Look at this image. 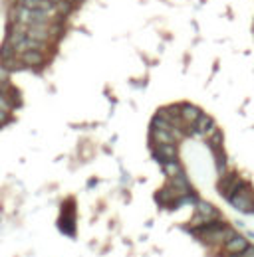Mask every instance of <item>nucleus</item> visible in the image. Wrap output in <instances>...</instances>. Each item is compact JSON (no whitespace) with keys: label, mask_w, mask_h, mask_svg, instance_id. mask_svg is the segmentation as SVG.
<instances>
[{"label":"nucleus","mask_w":254,"mask_h":257,"mask_svg":"<svg viewBox=\"0 0 254 257\" xmlns=\"http://www.w3.org/2000/svg\"><path fill=\"white\" fill-rule=\"evenodd\" d=\"M6 79H8V69L4 65H0V85L6 83Z\"/></svg>","instance_id":"ddd939ff"},{"label":"nucleus","mask_w":254,"mask_h":257,"mask_svg":"<svg viewBox=\"0 0 254 257\" xmlns=\"http://www.w3.org/2000/svg\"><path fill=\"white\" fill-rule=\"evenodd\" d=\"M6 121H8V111L0 109V123H6Z\"/></svg>","instance_id":"2eb2a0df"},{"label":"nucleus","mask_w":254,"mask_h":257,"mask_svg":"<svg viewBox=\"0 0 254 257\" xmlns=\"http://www.w3.org/2000/svg\"><path fill=\"white\" fill-rule=\"evenodd\" d=\"M229 202L239 210V212H247V214H254V190L251 186H243L239 192H235Z\"/></svg>","instance_id":"f03ea898"},{"label":"nucleus","mask_w":254,"mask_h":257,"mask_svg":"<svg viewBox=\"0 0 254 257\" xmlns=\"http://www.w3.org/2000/svg\"><path fill=\"white\" fill-rule=\"evenodd\" d=\"M20 4L22 6H28V8H34V10H42V12L50 14V16L60 14L58 12V4L52 2V0H20Z\"/></svg>","instance_id":"7ed1b4c3"},{"label":"nucleus","mask_w":254,"mask_h":257,"mask_svg":"<svg viewBox=\"0 0 254 257\" xmlns=\"http://www.w3.org/2000/svg\"><path fill=\"white\" fill-rule=\"evenodd\" d=\"M171 188L175 190L177 196H185V194H193V188H191V182L187 180L185 172H179L177 176L171 178Z\"/></svg>","instance_id":"39448f33"},{"label":"nucleus","mask_w":254,"mask_h":257,"mask_svg":"<svg viewBox=\"0 0 254 257\" xmlns=\"http://www.w3.org/2000/svg\"><path fill=\"white\" fill-rule=\"evenodd\" d=\"M155 158L163 164L167 160H175L177 158V144H157L155 148Z\"/></svg>","instance_id":"423d86ee"},{"label":"nucleus","mask_w":254,"mask_h":257,"mask_svg":"<svg viewBox=\"0 0 254 257\" xmlns=\"http://www.w3.org/2000/svg\"><path fill=\"white\" fill-rule=\"evenodd\" d=\"M251 244H249V240L245 238V236H233L229 242H225L223 244V248H225V254H243L247 248H249Z\"/></svg>","instance_id":"20e7f679"},{"label":"nucleus","mask_w":254,"mask_h":257,"mask_svg":"<svg viewBox=\"0 0 254 257\" xmlns=\"http://www.w3.org/2000/svg\"><path fill=\"white\" fill-rule=\"evenodd\" d=\"M20 62L24 64V65H42V62H44V56H42V52H38V50H28V52H22L20 54Z\"/></svg>","instance_id":"1a4fd4ad"},{"label":"nucleus","mask_w":254,"mask_h":257,"mask_svg":"<svg viewBox=\"0 0 254 257\" xmlns=\"http://www.w3.org/2000/svg\"><path fill=\"white\" fill-rule=\"evenodd\" d=\"M225 257H243V254H225Z\"/></svg>","instance_id":"dca6fc26"},{"label":"nucleus","mask_w":254,"mask_h":257,"mask_svg":"<svg viewBox=\"0 0 254 257\" xmlns=\"http://www.w3.org/2000/svg\"><path fill=\"white\" fill-rule=\"evenodd\" d=\"M161 166H163V172H165L169 178H173V176H177L179 172H183V168H181V164H179L177 158H175V160H167V162H163Z\"/></svg>","instance_id":"9b49d317"},{"label":"nucleus","mask_w":254,"mask_h":257,"mask_svg":"<svg viewBox=\"0 0 254 257\" xmlns=\"http://www.w3.org/2000/svg\"><path fill=\"white\" fill-rule=\"evenodd\" d=\"M175 198H177V194H175V190H173L171 186H165L161 192H157V200H159V204H173V202H175Z\"/></svg>","instance_id":"f8f14e48"},{"label":"nucleus","mask_w":254,"mask_h":257,"mask_svg":"<svg viewBox=\"0 0 254 257\" xmlns=\"http://www.w3.org/2000/svg\"><path fill=\"white\" fill-rule=\"evenodd\" d=\"M14 20L20 22V24H26V26H32V24H50L52 16L42 12V10H34V8H28V6H16L14 8Z\"/></svg>","instance_id":"f257e3e1"},{"label":"nucleus","mask_w":254,"mask_h":257,"mask_svg":"<svg viewBox=\"0 0 254 257\" xmlns=\"http://www.w3.org/2000/svg\"><path fill=\"white\" fill-rule=\"evenodd\" d=\"M243 257H254V246H249V248L243 252Z\"/></svg>","instance_id":"4468645a"},{"label":"nucleus","mask_w":254,"mask_h":257,"mask_svg":"<svg viewBox=\"0 0 254 257\" xmlns=\"http://www.w3.org/2000/svg\"><path fill=\"white\" fill-rule=\"evenodd\" d=\"M151 138L157 142V144H175L177 138L173 136L171 130H165V128H151Z\"/></svg>","instance_id":"6e6552de"},{"label":"nucleus","mask_w":254,"mask_h":257,"mask_svg":"<svg viewBox=\"0 0 254 257\" xmlns=\"http://www.w3.org/2000/svg\"><path fill=\"white\" fill-rule=\"evenodd\" d=\"M201 115V109L195 107V105H181V119L187 123V125H193Z\"/></svg>","instance_id":"9d476101"},{"label":"nucleus","mask_w":254,"mask_h":257,"mask_svg":"<svg viewBox=\"0 0 254 257\" xmlns=\"http://www.w3.org/2000/svg\"><path fill=\"white\" fill-rule=\"evenodd\" d=\"M195 210H197V214H201V216H205L209 220H219L221 218V212L213 204H209L205 200H197L195 202Z\"/></svg>","instance_id":"0eeeda50"}]
</instances>
